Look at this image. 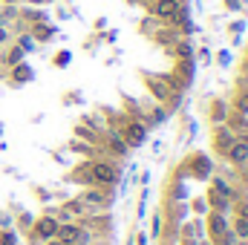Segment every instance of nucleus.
Instances as JSON below:
<instances>
[{"instance_id": "f257e3e1", "label": "nucleus", "mask_w": 248, "mask_h": 245, "mask_svg": "<svg viewBox=\"0 0 248 245\" xmlns=\"http://www.w3.org/2000/svg\"><path fill=\"white\" fill-rule=\"evenodd\" d=\"M63 245H84L87 243V231H81L78 225H58V234H55Z\"/></svg>"}, {"instance_id": "f03ea898", "label": "nucleus", "mask_w": 248, "mask_h": 245, "mask_svg": "<svg viewBox=\"0 0 248 245\" xmlns=\"http://www.w3.org/2000/svg\"><path fill=\"white\" fill-rule=\"evenodd\" d=\"M179 9H185V0H156L153 3V15L159 20H170Z\"/></svg>"}, {"instance_id": "7ed1b4c3", "label": "nucleus", "mask_w": 248, "mask_h": 245, "mask_svg": "<svg viewBox=\"0 0 248 245\" xmlns=\"http://www.w3.org/2000/svg\"><path fill=\"white\" fill-rule=\"evenodd\" d=\"M144 138H147V127L141 122H130L124 127V141H127V144L139 147V144H144Z\"/></svg>"}, {"instance_id": "20e7f679", "label": "nucleus", "mask_w": 248, "mask_h": 245, "mask_svg": "<svg viewBox=\"0 0 248 245\" xmlns=\"http://www.w3.org/2000/svg\"><path fill=\"white\" fill-rule=\"evenodd\" d=\"M93 179L101 184H116L119 182V170L113 168V165H104V162H98V165H93Z\"/></svg>"}, {"instance_id": "39448f33", "label": "nucleus", "mask_w": 248, "mask_h": 245, "mask_svg": "<svg viewBox=\"0 0 248 245\" xmlns=\"http://www.w3.org/2000/svg\"><path fill=\"white\" fill-rule=\"evenodd\" d=\"M55 234H58V219L55 216H44V219H38V225H35V237L38 240H55Z\"/></svg>"}, {"instance_id": "423d86ee", "label": "nucleus", "mask_w": 248, "mask_h": 245, "mask_svg": "<svg viewBox=\"0 0 248 245\" xmlns=\"http://www.w3.org/2000/svg\"><path fill=\"white\" fill-rule=\"evenodd\" d=\"M228 159H231L234 165L248 162V144H246V141H234V144L228 147Z\"/></svg>"}, {"instance_id": "0eeeda50", "label": "nucleus", "mask_w": 248, "mask_h": 245, "mask_svg": "<svg viewBox=\"0 0 248 245\" xmlns=\"http://www.w3.org/2000/svg\"><path fill=\"white\" fill-rule=\"evenodd\" d=\"M211 231H214V237H222V234L228 231V222H225L222 214H214V216H211Z\"/></svg>"}, {"instance_id": "6e6552de", "label": "nucleus", "mask_w": 248, "mask_h": 245, "mask_svg": "<svg viewBox=\"0 0 248 245\" xmlns=\"http://www.w3.org/2000/svg\"><path fill=\"white\" fill-rule=\"evenodd\" d=\"M12 78H15V84H23V81H29V78H32V69H29V66H23V63H17V66H15V72H12Z\"/></svg>"}, {"instance_id": "1a4fd4ad", "label": "nucleus", "mask_w": 248, "mask_h": 245, "mask_svg": "<svg viewBox=\"0 0 248 245\" xmlns=\"http://www.w3.org/2000/svg\"><path fill=\"white\" fill-rule=\"evenodd\" d=\"M214 138H219V147H222V150H228V147L237 141V138H234V136H231L225 127H219V133H214Z\"/></svg>"}, {"instance_id": "9d476101", "label": "nucleus", "mask_w": 248, "mask_h": 245, "mask_svg": "<svg viewBox=\"0 0 248 245\" xmlns=\"http://www.w3.org/2000/svg\"><path fill=\"white\" fill-rule=\"evenodd\" d=\"M234 234H240L243 240H248V219L237 216V222H234Z\"/></svg>"}, {"instance_id": "9b49d317", "label": "nucleus", "mask_w": 248, "mask_h": 245, "mask_svg": "<svg viewBox=\"0 0 248 245\" xmlns=\"http://www.w3.org/2000/svg\"><path fill=\"white\" fill-rule=\"evenodd\" d=\"M20 58H23V49L17 46V49H12V52L6 55V63H9V66H17V63H20Z\"/></svg>"}, {"instance_id": "f8f14e48", "label": "nucleus", "mask_w": 248, "mask_h": 245, "mask_svg": "<svg viewBox=\"0 0 248 245\" xmlns=\"http://www.w3.org/2000/svg\"><path fill=\"white\" fill-rule=\"evenodd\" d=\"M147 84H150V90H153V92H156V98H168V90H165V87H162V84H159V81H153V78H150V81H147Z\"/></svg>"}, {"instance_id": "ddd939ff", "label": "nucleus", "mask_w": 248, "mask_h": 245, "mask_svg": "<svg viewBox=\"0 0 248 245\" xmlns=\"http://www.w3.org/2000/svg\"><path fill=\"white\" fill-rule=\"evenodd\" d=\"M35 35H38V38H41V41H46V38H49V35H52V29H49V26H46V23H41V26H35Z\"/></svg>"}, {"instance_id": "4468645a", "label": "nucleus", "mask_w": 248, "mask_h": 245, "mask_svg": "<svg viewBox=\"0 0 248 245\" xmlns=\"http://www.w3.org/2000/svg\"><path fill=\"white\" fill-rule=\"evenodd\" d=\"M20 49H23V52H26V49H35V41H32L29 35H23V38H20Z\"/></svg>"}, {"instance_id": "2eb2a0df", "label": "nucleus", "mask_w": 248, "mask_h": 245, "mask_svg": "<svg viewBox=\"0 0 248 245\" xmlns=\"http://www.w3.org/2000/svg\"><path fill=\"white\" fill-rule=\"evenodd\" d=\"M240 216L248 219V202H240Z\"/></svg>"}, {"instance_id": "dca6fc26", "label": "nucleus", "mask_w": 248, "mask_h": 245, "mask_svg": "<svg viewBox=\"0 0 248 245\" xmlns=\"http://www.w3.org/2000/svg\"><path fill=\"white\" fill-rule=\"evenodd\" d=\"M179 55H182V58H187V55H190V46H185V44H182V46H179Z\"/></svg>"}, {"instance_id": "f3484780", "label": "nucleus", "mask_w": 248, "mask_h": 245, "mask_svg": "<svg viewBox=\"0 0 248 245\" xmlns=\"http://www.w3.org/2000/svg\"><path fill=\"white\" fill-rule=\"evenodd\" d=\"M3 245H15V237L12 234H3Z\"/></svg>"}, {"instance_id": "a211bd4d", "label": "nucleus", "mask_w": 248, "mask_h": 245, "mask_svg": "<svg viewBox=\"0 0 248 245\" xmlns=\"http://www.w3.org/2000/svg\"><path fill=\"white\" fill-rule=\"evenodd\" d=\"M228 3V9H237V0H225Z\"/></svg>"}, {"instance_id": "6ab92c4d", "label": "nucleus", "mask_w": 248, "mask_h": 245, "mask_svg": "<svg viewBox=\"0 0 248 245\" xmlns=\"http://www.w3.org/2000/svg\"><path fill=\"white\" fill-rule=\"evenodd\" d=\"M46 245H63L61 240H46Z\"/></svg>"}, {"instance_id": "aec40b11", "label": "nucleus", "mask_w": 248, "mask_h": 245, "mask_svg": "<svg viewBox=\"0 0 248 245\" xmlns=\"http://www.w3.org/2000/svg\"><path fill=\"white\" fill-rule=\"evenodd\" d=\"M0 41H6V32H3V29H0Z\"/></svg>"}, {"instance_id": "412c9836", "label": "nucleus", "mask_w": 248, "mask_h": 245, "mask_svg": "<svg viewBox=\"0 0 248 245\" xmlns=\"http://www.w3.org/2000/svg\"><path fill=\"white\" fill-rule=\"evenodd\" d=\"M6 3H17V0H6Z\"/></svg>"}, {"instance_id": "4be33fe9", "label": "nucleus", "mask_w": 248, "mask_h": 245, "mask_svg": "<svg viewBox=\"0 0 248 245\" xmlns=\"http://www.w3.org/2000/svg\"><path fill=\"white\" fill-rule=\"evenodd\" d=\"M38 3H46V0H38Z\"/></svg>"}]
</instances>
